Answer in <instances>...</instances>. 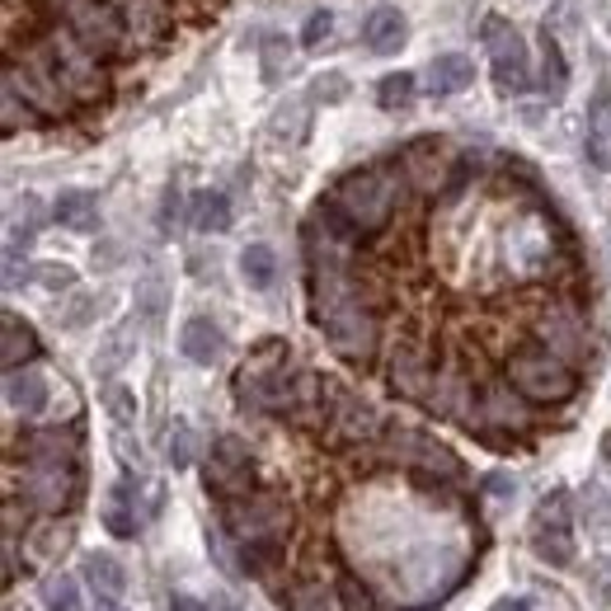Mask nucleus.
I'll return each mask as SVG.
<instances>
[{
    "mask_svg": "<svg viewBox=\"0 0 611 611\" xmlns=\"http://www.w3.org/2000/svg\"><path fill=\"white\" fill-rule=\"evenodd\" d=\"M306 250H310V310L325 329L329 348L348 362H372L377 353V316L362 302V287L348 269V240L339 231L335 207H320L316 221L306 226Z\"/></svg>",
    "mask_w": 611,
    "mask_h": 611,
    "instance_id": "nucleus-1",
    "label": "nucleus"
},
{
    "mask_svg": "<svg viewBox=\"0 0 611 611\" xmlns=\"http://www.w3.org/2000/svg\"><path fill=\"white\" fill-rule=\"evenodd\" d=\"M296 386H302V377H296V367H292V348L283 339H264L250 353V362L240 367V377H236V391L244 405H254V410H292V400H296Z\"/></svg>",
    "mask_w": 611,
    "mask_h": 611,
    "instance_id": "nucleus-2",
    "label": "nucleus"
},
{
    "mask_svg": "<svg viewBox=\"0 0 611 611\" xmlns=\"http://www.w3.org/2000/svg\"><path fill=\"white\" fill-rule=\"evenodd\" d=\"M329 207L353 236H377L395 212V184L381 170H353L339 179Z\"/></svg>",
    "mask_w": 611,
    "mask_h": 611,
    "instance_id": "nucleus-3",
    "label": "nucleus"
},
{
    "mask_svg": "<svg viewBox=\"0 0 611 611\" xmlns=\"http://www.w3.org/2000/svg\"><path fill=\"white\" fill-rule=\"evenodd\" d=\"M221 527L240 550H273L277 536L287 532V503L269 489H250L240 499H226Z\"/></svg>",
    "mask_w": 611,
    "mask_h": 611,
    "instance_id": "nucleus-4",
    "label": "nucleus"
},
{
    "mask_svg": "<svg viewBox=\"0 0 611 611\" xmlns=\"http://www.w3.org/2000/svg\"><path fill=\"white\" fill-rule=\"evenodd\" d=\"M509 381L527 400H536V405H565L579 391L574 367L560 353H550V348H517L509 358Z\"/></svg>",
    "mask_w": 611,
    "mask_h": 611,
    "instance_id": "nucleus-5",
    "label": "nucleus"
},
{
    "mask_svg": "<svg viewBox=\"0 0 611 611\" xmlns=\"http://www.w3.org/2000/svg\"><path fill=\"white\" fill-rule=\"evenodd\" d=\"M532 550L541 565L550 569H569L574 555H579V541H574V509L565 489H550L546 499L536 503L532 513Z\"/></svg>",
    "mask_w": 611,
    "mask_h": 611,
    "instance_id": "nucleus-6",
    "label": "nucleus"
},
{
    "mask_svg": "<svg viewBox=\"0 0 611 611\" xmlns=\"http://www.w3.org/2000/svg\"><path fill=\"white\" fill-rule=\"evenodd\" d=\"M484 47H489V66H494V85L503 95H522L532 85V57H527V39L509 24V20H489L484 24Z\"/></svg>",
    "mask_w": 611,
    "mask_h": 611,
    "instance_id": "nucleus-7",
    "label": "nucleus"
},
{
    "mask_svg": "<svg viewBox=\"0 0 611 611\" xmlns=\"http://www.w3.org/2000/svg\"><path fill=\"white\" fill-rule=\"evenodd\" d=\"M203 476H207V489H212V494H221V499L250 494V484H254V457H250V447L226 433V438H217L212 451H207Z\"/></svg>",
    "mask_w": 611,
    "mask_h": 611,
    "instance_id": "nucleus-8",
    "label": "nucleus"
},
{
    "mask_svg": "<svg viewBox=\"0 0 611 611\" xmlns=\"http://www.w3.org/2000/svg\"><path fill=\"white\" fill-rule=\"evenodd\" d=\"M386 447L400 466H414V470H428V476H447V480H461V461L451 457L443 443H433L428 433L405 428V424H391L386 428Z\"/></svg>",
    "mask_w": 611,
    "mask_h": 611,
    "instance_id": "nucleus-9",
    "label": "nucleus"
},
{
    "mask_svg": "<svg viewBox=\"0 0 611 611\" xmlns=\"http://www.w3.org/2000/svg\"><path fill=\"white\" fill-rule=\"evenodd\" d=\"M52 76H57L62 90H72L80 99H95L103 90V76H99V62L85 43H52Z\"/></svg>",
    "mask_w": 611,
    "mask_h": 611,
    "instance_id": "nucleus-10",
    "label": "nucleus"
},
{
    "mask_svg": "<svg viewBox=\"0 0 611 611\" xmlns=\"http://www.w3.org/2000/svg\"><path fill=\"white\" fill-rule=\"evenodd\" d=\"M66 24H72L76 43H85L90 52H113L122 39L118 14L109 6H99V0H72V6H66Z\"/></svg>",
    "mask_w": 611,
    "mask_h": 611,
    "instance_id": "nucleus-11",
    "label": "nucleus"
},
{
    "mask_svg": "<svg viewBox=\"0 0 611 611\" xmlns=\"http://www.w3.org/2000/svg\"><path fill=\"white\" fill-rule=\"evenodd\" d=\"M24 499L43 513H62L66 503L76 499V466H43V461H29V476H24Z\"/></svg>",
    "mask_w": 611,
    "mask_h": 611,
    "instance_id": "nucleus-12",
    "label": "nucleus"
},
{
    "mask_svg": "<svg viewBox=\"0 0 611 611\" xmlns=\"http://www.w3.org/2000/svg\"><path fill=\"white\" fill-rule=\"evenodd\" d=\"M400 165H405V179L418 188V194H438L451 174V155L438 137H418V142L400 155Z\"/></svg>",
    "mask_w": 611,
    "mask_h": 611,
    "instance_id": "nucleus-13",
    "label": "nucleus"
},
{
    "mask_svg": "<svg viewBox=\"0 0 611 611\" xmlns=\"http://www.w3.org/2000/svg\"><path fill=\"white\" fill-rule=\"evenodd\" d=\"M522 400H527V395H522V391L513 386V381H509V386H503V381H499V386H484V400H480V424H484V428H509V433H522V428L532 424V414H527V405H522Z\"/></svg>",
    "mask_w": 611,
    "mask_h": 611,
    "instance_id": "nucleus-14",
    "label": "nucleus"
},
{
    "mask_svg": "<svg viewBox=\"0 0 611 611\" xmlns=\"http://www.w3.org/2000/svg\"><path fill=\"white\" fill-rule=\"evenodd\" d=\"M179 353L188 362H198V367H217L226 358V335L207 316H194L179 329Z\"/></svg>",
    "mask_w": 611,
    "mask_h": 611,
    "instance_id": "nucleus-15",
    "label": "nucleus"
},
{
    "mask_svg": "<svg viewBox=\"0 0 611 611\" xmlns=\"http://www.w3.org/2000/svg\"><path fill=\"white\" fill-rule=\"evenodd\" d=\"M362 47L377 52V57H391V52L405 47V14L395 6H377L362 20Z\"/></svg>",
    "mask_w": 611,
    "mask_h": 611,
    "instance_id": "nucleus-16",
    "label": "nucleus"
},
{
    "mask_svg": "<svg viewBox=\"0 0 611 611\" xmlns=\"http://www.w3.org/2000/svg\"><path fill=\"white\" fill-rule=\"evenodd\" d=\"M33 353H39V335H33V325L20 320L14 310H6V320H0V362H6V372L29 367Z\"/></svg>",
    "mask_w": 611,
    "mask_h": 611,
    "instance_id": "nucleus-17",
    "label": "nucleus"
},
{
    "mask_svg": "<svg viewBox=\"0 0 611 611\" xmlns=\"http://www.w3.org/2000/svg\"><path fill=\"white\" fill-rule=\"evenodd\" d=\"M470 80H476V62H470L466 52H438L428 66V90L443 95V99L470 90Z\"/></svg>",
    "mask_w": 611,
    "mask_h": 611,
    "instance_id": "nucleus-18",
    "label": "nucleus"
},
{
    "mask_svg": "<svg viewBox=\"0 0 611 611\" xmlns=\"http://www.w3.org/2000/svg\"><path fill=\"white\" fill-rule=\"evenodd\" d=\"M80 579L90 583L99 598H109V602H118L122 592H128V569H122L118 555H109V550L85 555V560H80Z\"/></svg>",
    "mask_w": 611,
    "mask_h": 611,
    "instance_id": "nucleus-19",
    "label": "nucleus"
},
{
    "mask_svg": "<svg viewBox=\"0 0 611 611\" xmlns=\"http://www.w3.org/2000/svg\"><path fill=\"white\" fill-rule=\"evenodd\" d=\"M6 405L14 414H39L47 405V381L33 367H20V372H6Z\"/></svg>",
    "mask_w": 611,
    "mask_h": 611,
    "instance_id": "nucleus-20",
    "label": "nucleus"
},
{
    "mask_svg": "<svg viewBox=\"0 0 611 611\" xmlns=\"http://www.w3.org/2000/svg\"><path fill=\"white\" fill-rule=\"evenodd\" d=\"M52 217H57L66 231H95L99 198L90 194V188H62V198L52 203Z\"/></svg>",
    "mask_w": 611,
    "mask_h": 611,
    "instance_id": "nucleus-21",
    "label": "nucleus"
},
{
    "mask_svg": "<svg viewBox=\"0 0 611 611\" xmlns=\"http://www.w3.org/2000/svg\"><path fill=\"white\" fill-rule=\"evenodd\" d=\"M188 217H194V231L221 236V231H231V198H226L221 188H203V194H194V203H188Z\"/></svg>",
    "mask_w": 611,
    "mask_h": 611,
    "instance_id": "nucleus-22",
    "label": "nucleus"
},
{
    "mask_svg": "<svg viewBox=\"0 0 611 611\" xmlns=\"http://www.w3.org/2000/svg\"><path fill=\"white\" fill-rule=\"evenodd\" d=\"M80 457V447L72 433H62V428H39L29 438V461H43V466H76Z\"/></svg>",
    "mask_w": 611,
    "mask_h": 611,
    "instance_id": "nucleus-23",
    "label": "nucleus"
},
{
    "mask_svg": "<svg viewBox=\"0 0 611 611\" xmlns=\"http://www.w3.org/2000/svg\"><path fill=\"white\" fill-rule=\"evenodd\" d=\"M43 198L39 194H24L10 203V254H20V244H29L33 236L43 231Z\"/></svg>",
    "mask_w": 611,
    "mask_h": 611,
    "instance_id": "nucleus-24",
    "label": "nucleus"
},
{
    "mask_svg": "<svg viewBox=\"0 0 611 611\" xmlns=\"http://www.w3.org/2000/svg\"><path fill=\"white\" fill-rule=\"evenodd\" d=\"M132 353H137V325L128 320V325H118V329L103 335L99 353H95V367H99L103 377H113V372H122V367L132 362Z\"/></svg>",
    "mask_w": 611,
    "mask_h": 611,
    "instance_id": "nucleus-25",
    "label": "nucleus"
},
{
    "mask_svg": "<svg viewBox=\"0 0 611 611\" xmlns=\"http://www.w3.org/2000/svg\"><path fill=\"white\" fill-rule=\"evenodd\" d=\"M546 348H550V353H560L565 362L588 353V339L579 335V320H574L569 310H555V316L546 320Z\"/></svg>",
    "mask_w": 611,
    "mask_h": 611,
    "instance_id": "nucleus-26",
    "label": "nucleus"
},
{
    "mask_svg": "<svg viewBox=\"0 0 611 611\" xmlns=\"http://www.w3.org/2000/svg\"><path fill=\"white\" fill-rule=\"evenodd\" d=\"M137 522H142V513H137V499H132V484H118L109 503H103V527H109L118 541L137 536Z\"/></svg>",
    "mask_w": 611,
    "mask_h": 611,
    "instance_id": "nucleus-27",
    "label": "nucleus"
},
{
    "mask_svg": "<svg viewBox=\"0 0 611 611\" xmlns=\"http://www.w3.org/2000/svg\"><path fill=\"white\" fill-rule=\"evenodd\" d=\"M72 536H76V527L72 522H62V517H47L43 527H33V536H29V555L33 560H57V555L72 546Z\"/></svg>",
    "mask_w": 611,
    "mask_h": 611,
    "instance_id": "nucleus-28",
    "label": "nucleus"
},
{
    "mask_svg": "<svg viewBox=\"0 0 611 611\" xmlns=\"http://www.w3.org/2000/svg\"><path fill=\"white\" fill-rule=\"evenodd\" d=\"M240 277L254 292H269L273 277H277V254L269 250V244H244L240 250Z\"/></svg>",
    "mask_w": 611,
    "mask_h": 611,
    "instance_id": "nucleus-29",
    "label": "nucleus"
},
{
    "mask_svg": "<svg viewBox=\"0 0 611 611\" xmlns=\"http://www.w3.org/2000/svg\"><path fill=\"white\" fill-rule=\"evenodd\" d=\"M287 598V611H343V592H335L329 583H296L292 592H283Z\"/></svg>",
    "mask_w": 611,
    "mask_h": 611,
    "instance_id": "nucleus-30",
    "label": "nucleus"
},
{
    "mask_svg": "<svg viewBox=\"0 0 611 611\" xmlns=\"http://www.w3.org/2000/svg\"><path fill=\"white\" fill-rule=\"evenodd\" d=\"M583 517H588V532L611 541V489L607 484H588L583 489Z\"/></svg>",
    "mask_w": 611,
    "mask_h": 611,
    "instance_id": "nucleus-31",
    "label": "nucleus"
},
{
    "mask_svg": "<svg viewBox=\"0 0 611 611\" xmlns=\"http://www.w3.org/2000/svg\"><path fill=\"white\" fill-rule=\"evenodd\" d=\"M339 428H343V438H372V433L381 428V418L372 405H362V400H343L339 405Z\"/></svg>",
    "mask_w": 611,
    "mask_h": 611,
    "instance_id": "nucleus-32",
    "label": "nucleus"
},
{
    "mask_svg": "<svg viewBox=\"0 0 611 611\" xmlns=\"http://www.w3.org/2000/svg\"><path fill=\"white\" fill-rule=\"evenodd\" d=\"M43 611H85L72 574H52V579H43Z\"/></svg>",
    "mask_w": 611,
    "mask_h": 611,
    "instance_id": "nucleus-33",
    "label": "nucleus"
},
{
    "mask_svg": "<svg viewBox=\"0 0 611 611\" xmlns=\"http://www.w3.org/2000/svg\"><path fill=\"white\" fill-rule=\"evenodd\" d=\"M165 457L174 470H188L198 457V438H194V428L184 424V418H174V428H170V438H165Z\"/></svg>",
    "mask_w": 611,
    "mask_h": 611,
    "instance_id": "nucleus-34",
    "label": "nucleus"
},
{
    "mask_svg": "<svg viewBox=\"0 0 611 611\" xmlns=\"http://www.w3.org/2000/svg\"><path fill=\"white\" fill-rule=\"evenodd\" d=\"M377 103L386 113H400V109H410L414 103V76L410 72H395V76H386L377 85Z\"/></svg>",
    "mask_w": 611,
    "mask_h": 611,
    "instance_id": "nucleus-35",
    "label": "nucleus"
},
{
    "mask_svg": "<svg viewBox=\"0 0 611 611\" xmlns=\"http://www.w3.org/2000/svg\"><path fill=\"white\" fill-rule=\"evenodd\" d=\"M259 66H264V80L277 85V80L287 76V66H292V43L277 39V33H269V39H264V52H259Z\"/></svg>",
    "mask_w": 611,
    "mask_h": 611,
    "instance_id": "nucleus-36",
    "label": "nucleus"
},
{
    "mask_svg": "<svg viewBox=\"0 0 611 611\" xmlns=\"http://www.w3.org/2000/svg\"><path fill=\"white\" fill-rule=\"evenodd\" d=\"M541 85H546L550 99H560L569 90V66H565V57H560V47H555L550 33H546V66H541Z\"/></svg>",
    "mask_w": 611,
    "mask_h": 611,
    "instance_id": "nucleus-37",
    "label": "nucleus"
},
{
    "mask_svg": "<svg viewBox=\"0 0 611 611\" xmlns=\"http://www.w3.org/2000/svg\"><path fill=\"white\" fill-rule=\"evenodd\" d=\"M103 410H109V418L118 428H132L137 424V395L128 386H118V381H109L103 386Z\"/></svg>",
    "mask_w": 611,
    "mask_h": 611,
    "instance_id": "nucleus-38",
    "label": "nucleus"
},
{
    "mask_svg": "<svg viewBox=\"0 0 611 611\" xmlns=\"http://www.w3.org/2000/svg\"><path fill=\"white\" fill-rule=\"evenodd\" d=\"M137 316H146L151 325L165 316V283H161V273H151L142 287H137Z\"/></svg>",
    "mask_w": 611,
    "mask_h": 611,
    "instance_id": "nucleus-39",
    "label": "nucleus"
},
{
    "mask_svg": "<svg viewBox=\"0 0 611 611\" xmlns=\"http://www.w3.org/2000/svg\"><path fill=\"white\" fill-rule=\"evenodd\" d=\"M588 598L598 607H611V555L588 565Z\"/></svg>",
    "mask_w": 611,
    "mask_h": 611,
    "instance_id": "nucleus-40",
    "label": "nucleus"
},
{
    "mask_svg": "<svg viewBox=\"0 0 611 611\" xmlns=\"http://www.w3.org/2000/svg\"><path fill=\"white\" fill-rule=\"evenodd\" d=\"M33 283L47 292H72L76 287V269L72 264H39L33 269Z\"/></svg>",
    "mask_w": 611,
    "mask_h": 611,
    "instance_id": "nucleus-41",
    "label": "nucleus"
},
{
    "mask_svg": "<svg viewBox=\"0 0 611 611\" xmlns=\"http://www.w3.org/2000/svg\"><path fill=\"white\" fill-rule=\"evenodd\" d=\"M348 95V76H339V72H329V76H320L316 85H310V99L316 103H339Z\"/></svg>",
    "mask_w": 611,
    "mask_h": 611,
    "instance_id": "nucleus-42",
    "label": "nucleus"
},
{
    "mask_svg": "<svg viewBox=\"0 0 611 611\" xmlns=\"http://www.w3.org/2000/svg\"><path fill=\"white\" fill-rule=\"evenodd\" d=\"M329 33H335V14H329V10H316V14L306 20V29H302V43H306V47H320Z\"/></svg>",
    "mask_w": 611,
    "mask_h": 611,
    "instance_id": "nucleus-43",
    "label": "nucleus"
},
{
    "mask_svg": "<svg viewBox=\"0 0 611 611\" xmlns=\"http://www.w3.org/2000/svg\"><path fill=\"white\" fill-rule=\"evenodd\" d=\"M20 122H33V113L20 109V85H10V80H6V132H14Z\"/></svg>",
    "mask_w": 611,
    "mask_h": 611,
    "instance_id": "nucleus-44",
    "label": "nucleus"
},
{
    "mask_svg": "<svg viewBox=\"0 0 611 611\" xmlns=\"http://www.w3.org/2000/svg\"><path fill=\"white\" fill-rule=\"evenodd\" d=\"M588 118H592V132H598V137H607V132H611V90H602L598 99H592Z\"/></svg>",
    "mask_w": 611,
    "mask_h": 611,
    "instance_id": "nucleus-45",
    "label": "nucleus"
},
{
    "mask_svg": "<svg viewBox=\"0 0 611 611\" xmlns=\"http://www.w3.org/2000/svg\"><path fill=\"white\" fill-rule=\"evenodd\" d=\"M90 310H95V302H90V296H76V306L66 310V325H72V329H80L85 320H90Z\"/></svg>",
    "mask_w": 611,
    "mask_h": 611,
    "instance_id": "nucleus-46",
    "label": "nucleus"
},
{
    "mask_svg": "<svg viewBox=\"0 0 611 611\" xmlns=\"http://www.w3.org/2000/svg\"><path fill=\"white\" fill-rule=\"evenodd\" d=\"M170 611H207V607L194 598V592H174V598H170Z\"/></svg>",
    "mask_w": 611,
    "mask_h": 611,
    "instance_id": "nucleus-47",
    "label": "nucleus"
},
{
    "mask_svg": "<svg viewBox=\"0 0 611 611\" xmlns=\"http://www.w3.org/2000/svg\"><path fill=\"white\" fill-rule=\"evenodd\" d=\"M489 611H532L527 602H522V598H499L494 607H489Z\"/></svg>",
    "mask_w": 611,
    "mask_h": 611,
    "instance_id": "nucleus-48",
    "label": "nucleus"
},
{
    "mask_svg": "<svg viewBox=\"0 0 611 611\" xmlns=\"http://www.w3.org/2000/svg\"><path fill=\"white\" fill-rule=\"evenodd\" d=\"M109 611H118V607H109Z\"/></svg>",
    "mask_w": 611,
    "mask_h": 611,
    "instance_id": "nucleus-49",
    "label": "nucleus"
}]
</instances>
